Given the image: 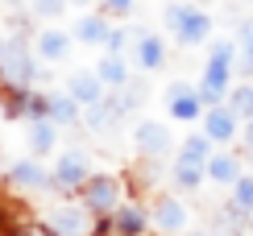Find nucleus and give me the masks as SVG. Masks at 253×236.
Here are the masks:
<instances>
[{"mask_svg": "<svg viewBox=\"0 0 253 236\" xmlns=\"http://www.w3.org/2000/svg\"><path fill=\"white\" fill-rule=\"evenodd\" d=\"M233 41H220V46L212 50V62H208V71H204V83H199V95H204V104L208 108H216L220 100H224V91H228V83H233Z\"/></svg>", "mask_w": 253, "mask_h": 236, "instance_id": "nucleus-1", "label": "nucleus"}, {"mask_svg": "<svg viewBox=\"0 0 253 236\" xmlns=\"http://www.w3.org/2000/svg\"><path fill=\"white\" fill-rule=\"evenodd\" d=\"M166 104H170V116L183 120V124L199 120V112L208 108L204 95H199V87H187V83H170V87H166Z\"/></svg>", "mask_w": 253, "mask_h": 236, "instance_id": "nucleus-2", "label": "nucleus"}, {"mask_svg": "<svg viewBox=\"0 0 253 236\" xmlns=\"http://www.w3.org/2000/svg\"><path fill=\"white\" fill-rule=\"evenodd\" d=\"M237 128H241V116L228 108V104H216V108H208V116H204V133L212 137L216 145L233 141V137H237Z\"/></svg>", "mask_w": 253, "mask_h": 236, "instance_id": "nucleus-3", "label": "nucleus"}, {"mask_svg": "<svg viewBox=\"0 0 253 236\" xmlns=\"http://www.w3.org/2000/svg\"><path fill=\"white\" fill-rule=\"evenodd\" d=\"M67 91L79 100V108H96V104H104V83H100V75H71Z\"/></svg>", "mask_w": 253, "mask_h": 236, "instance_id": "nucleus-4", "label": "nucleus"}, {"mask_svg": "<svg viewBox=\"0 0 253 236\" xmlns=\"http://www.w3.org/2000/svg\"><path fill=\"white\" fill-rule=\"evenodd\" d=\"M174 34H178V41H183V46H199V41H208V34H212V17L199 13V8H191Z\"/></svg>", "mask_w": 253, "mask_h": 236, "instance_id": "nucleus-5", "label": "nucleus"}, {"mask_svg": "<svg viewBox=\"0 0 253 236\" xmlns=\"http://www.w3.org/2000/svg\"><path fill=\"white\" fill-rule=\"evenodd\" d=\"M38 54L46 62H62L71 54V38L62 34V29H42V34H38Z\"/></svg>", "mask_w": 253, "mask_h": 236, "instance_id": "nucleus-6", "label": "nucleus"}, {"mask_svg": "<svg viewBox=\"0 0 253 236\" xmlns=\"http://www.w3.org/2000/svg\"><path fill=\"white\" fill-rule=\"evenodd\" d=\"M133 141H137V149H141V154H150V157L170 149V137H166V128H162V124H150V120H145V124L133 133Z\"/></svg>", "mask_w": 253, "mask_h": 236, "instance_id": "nucleus-7", "label": "nucleus"}, {"mask_svg": "<svg viewBox=\"0 0 253 236\" xmlns=\"http://www.w3.org/2000/svg\"><path fill=\"white\" fill-rule=\"evenodd\" d=\"M133 41H137V67L141 71H158L162 67V41H158L154 34H141V29H137Z\"/></svg>", "mask_w": 253, "mask_h": 236, "instance_id": "nucleus-8", "label": "nucleus"}, {"mask_svg": "<svg viewBox=\"0 0 253 236\" xmlns=\"http://www.w3.org/2000/svg\"><path fill=\"white\" fill-rule=\"evenodd\" d=\"M108 34H112V29L104 25V17H96V13H87L75 25V38L83 41V46H108Z\"/></svg>", "mask_w": 253, "mask_h": 236, "instance_id": "nucleus-9", "label": "nucleus"}, {"mask_svg": "<svg viewBox=\"0 0 253 236\" xmlns=\"http://www.w3.org/2000/svg\"><path fill=\"white\" fill-rule=\"evenodd\" d=\"M178 162H187V166H208V162H212V137H208V133H204V137H187Z\"/></svg>", "mask_w": 253, "mask_h": 236, "instance_id": "nucleus-10", "label": "nucleus"}, {"mask_svg": "<svg viewBox=\"0 0 253 236\" xmlns=\"http://www.w3.org/2000/svg\"><path fill=\"white\" fill-rule=\"evenodd\" d=\"M54 178L62 182V187H79V182L87 178V170H83V157H79V154H62V157H58Z\"/></svg>", "mask_w": 253, "mask_h": 236, "instance_id": "nucleus-11", "label": "nucleus"}, {"mask_svg": "<svg viewBox=\"0 0 253 236\" xmlns=\"http://www.w3.org/2000/svg\"><path fill=\"white\" fill-rule=\"evenodd\" d=\"M96 75H100V83H108V87H125V83H129V67H125L121 54H108L96 67Z\"/></svg>", "mask_w": 253, "mask_h": 236, "instance_id": "nucleus-12", "label": "nucleus"}, {"mask_svg": "<svg viewBox=\"0 0 253 236\" xmlns=\"http://www.w3.org/2000/svg\"><path fill=\"white\" fill-rule=\"evenodd\" d=\"M208 174H212L216 182H237L241 178V162H237V157H228V154H216L212 162H208Z\"/></svg>", "mask_w": 253, "mask_h": 236, "instance_id": "nucleus-13", "label": "nucleus"}, {"mask_svg": "<svg viewBox=\"0 0 253 236\" xmlns=\"http://www.w3.org/2000/svg\"><path fill=\"white\" fill-rule=\"evenodd\" d=\"M87 203L96 211H108L112 207V178H91L87 182Z\"/></svg>", "mask_w": 253, "mask_h": 236, "instance_id": "nucleus-14", "label": "nucleus"}, {"mask_svg": "<svg viewBox=\"0 0 253 236\" xmlns=\"http://www.w3.org/2000/svg\"><path fill=\"white\" fill-rule=\"evenodd\" d=\"M50 116H54V120H79V100L75 95H54V100H50Z\"/></svg>", "mask_w": 253, "mask_h": 236, "instance_id": "nucleus-15", "label": "nucleus"}, {"mask_svg": "<svg viewBox=\"0 0 253 236\" xmlns=\"http://www.w3.org/2000/svg\"><path fill=\"white\" fill-rule=\"evenodd\" d=\"M29 145H34V154H50V149H54V128L50 124H34L29 128Z\"/></svg>", "mask_w": 253, "mask_h": 236, "instance_id": "nucleus-16", "label": "nucleus"}, {"mask_svg": "<svg viewBox=\"0 0 253 236\" xmlns=\"http://www.w3.org/2000/svg\"><path fill=\"white\" fill-rule=\"evenodd\" d=\"M228 108H233L237 116H249V120H253V87H237V91H233V104H228Z\"/></svg>", "mask_w": 253, "mask_h": 236, "instance_id": "nucleus-17", "label": "nucleus"}, {"mask_svg": "<svg viewBox=\"0 0 253 236\" xmlns=\"http://www.w3.org/2000/svg\"><path fill=\"white\" fill-rule=\"evenodd\" d=\"M17 178L21 182H34V187H46V170L38 162H17Z\"/></svg>", "mask_w": 253, "mask_h": 236, "instance_id": "nucleus-18", "label": "nucleus"}, {"mask_svg": "<svg viewBox=\"0 0 253 236\" xmlns=\"http://www.w3.org/2000/svg\"><path fill=\"white\" fill-rule=\"evenodd\" d=\"M158 224H162V228H178V224H183V207H178V203H162V207H158Z\"/></svg>", "mask_w": 253, "mask_h": 236, "instance_id": "nucleus-19", "label": "nucleus"}, {"mask_svg": "<svg viewBox=\"0 0 253 236\" xmlns=\"http://www.w3.org/2000/svg\"><path fill=\"white\" fill-rule=\"evenodd\" d=\"M34 13L46 17V21H54L58 13H67V0H34Z\"/></svg>", "mask_w": 253, "mask_h": 236, "instance_id": "nucleus-20", "label": "nucleus"}, {"mask_svg": "<svg viewBox=\"0 0 253 236\" xmlns=\"http://www.w3.org/2000/svg\"><path fill=\"white\" fill-rule=\"evenodd\" d=\"M174 178L183 182V187H199V178H204V166H187V162H178Z\"/></svg>", "mask_w": 253, "mask_h": 236, "instance_id": "nucleus-21", "label": "nucleus"}, {"mask_svg": "<svg viewBox=\"0 0 253 236\" xmlns=\"http://www.w3.org/2000/svg\"><path fill=\"white\" fill-rule=\"evenodd\" d=\"M121 228H125V236H137V232H141V211L125 207L121 211Z\"/></svg>", "mask_w": 253, "mask_h": 236, "instance_id": "nucleus-22", "label": "nucleus"}, {"mask_svg": "<svg viewBox=\"0 0 253 236\" xmlns=\"http://www.w3.org/2000/svg\"><path fill=\"white\" fill-rule=\"evenodd\" d=\"M237 203L245 211H253V178H237Z\"/></svg>", "mask_w": 253, "mask_h": 236, "instance_id": "nucleus-23", "label": "nucleus"}, {"mask_svg": "<svg viewBox=\"0 0 253 236\" xmlns=\"http://www.w3.org/2000/svg\"><path fill=\"white\" fill-rule=\"evenodd\" d=\"M187 13H191V4H170V8H166L162 17H166V25H170V29H178V25H183V17H187Z\"/></svg>", "mask_w": 253, "mask_h": 236, "instance_id": "nucleus-24", "label": "nucleus"}, {"mask_svg": "<svg viewBox=\"0 0 253 236\" xmlns=\"http://www.w3.org/2000/svg\"><path fill=\"white\" fill-rule=\"evenodd\" d=\"M241 46H245V62H249V67H245V75H253V25H245V29H241Z\"/></svg>", "mask_w": 253, "mask_h": 236, "instance_id": "nucleus-25", "label": "nucleus"}, {"mask_svg": "<svg viewBox=\"0 0 253 236\" xmlns=\"http://www.w3.org/2000/svg\"><path fill=\"white\" fill-rule=\"evenodd\" d=\"M104 13H112V17H129V13H133V0H104Z\"/></svg>", "mask_w": 253, "mask_h": 236, "instance_id": "nucleus-26", "label": "nucleus"}, {"mask_svg": "<svg viewBox=\"0 0 253 236\" xmlns=\"http://www.w3.org/2000/svg\"><path fill=\"white\" fill-rule=\"evenodd\" d=\"M125 34H129V29H112V34H108V50H112V54L125 50Z\"/></svg>", "mask_w": 253, "mask_h": 236, "instance_id": "nucleus-27", "label": "nucleus"}, {"mask_svg": "<svg viewBox=\"0 0 253 236\" xmlns=\"http://www.w3.org/2000/svg\"><path fill=\"white\" fill-rule=\"evenodd\" d=\"M245 137H249V145H253V120H249V133H245Z\"/></svg>", "mask_w": 253, "mask_h": 236, "instance_id": "nucleus-28", "label": "nucleus"}]
</instances>
